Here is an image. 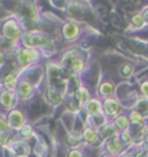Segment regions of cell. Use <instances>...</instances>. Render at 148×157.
Returning <instances> with one entry per match:
<instances>
[{"label":"cell","mask_w":148,"mask_h":157,"mask_svg":"<svg viewBox=\"0 0 148 157\" xmlns=\"http://www.w3.org/2000/svg\"><path fill=\"white\" fill-rule=\"evenodd\" d=\"M24 30H22L21 22L18 18L16 17H10L8 20H5L2 24V35L3 39L8 42H12L14 44L20 43L22 35H24Z\"/></svg>","instance_id":"6da1fadb"},{"label":"cell","mask_w":148,"mask_h":157,"mask_svg":"<svg viewBox=\"0 0 148 157\" xmlns=\"http://www.w3.org/2000/svg\"><path fill=\"white\" fill-rule=\"evenodd\" d=\"M42 52L39 49H26V48H22L18 47L16 49V60H17V64L18 66H21L22 69H26L29 66L35 63V61L41 57Z\"/></svg>","instance_id":"7a4b0ae2"},{"label":"cell","mask_w":148,"mask_h":157,"mask_svg":"<svg viewBox=\"0 0 148 157\" xmlns=\"http://www.w3.org/2000/svg\"><path fill=\"white\" fill-rule=\"evenodd\" d=\"M103 110H104V116L109 120H115L118 116L122 114L123 108L119 100L116 98H108L103 100Z\"/></svg>","instance_id":"3957f363"},{"label":"cell","mask_w":148,"mask_h":157,"mask_svg":"<svg viewBox=\"0 0 148 157\" xmlns=\"http://www.w3.org/2000/svg\"><path fill=\"white\" fill-rule=\"evenodd\" d=\"M125 144L122 143L121 138L119 135L117 136H113L111 139H108L104 142V149L107 152V156H111V157H117L119 156L121 157L125 153Z\"/></svg>","instance_id":"277c9868"},{"label":"cell","mask_w":148,"mask_h":157,"mask_svg":"<svg viewBox=\"0 0 148 157\" xmlns=\"http://www.w3.org/2000/svg\"><path fill=\"white\" fill-rule=\"evenodd\" d=\"M7 120H8V122H9L10 128H12L13 131H17V132H20L21 128L27 123V122H26V116H25V113H24V112H22L21 109H18V108H14V109H12L10 112H8Z\"/></svg>","instance_id":"5b68a950"},{"label":"cell","mask_w":148,"mask_h":157,"mask_svg":"<svg viewBox=\"0 0 148 157\" xmlns=\"http://www.w3.org/2000/svg\"><path fill=\"white\" fill-rule=\"evenodd\" d=\"M61 34L62 38L65 39L66 42H74L77 40L81 35V25L76 21H68L64 24V26L61 27Z\"/></svg>","instance_id":"8992f818"},{"label":"cell","mask_w":148,"mask_h":157,"mask_svg":"<svg viewBox=\"0 0 148 157\" xmlns=\"http://www.w3.org/2000/svg\"><path fill=\"white\" fill-rule=\"evenodd\" d=\"M33 38H34V48L35 49H39L41 52L52 51L53 49L52 39H51L48 35L43 34L42 31H33Z\"/></svg>","instance_id":"52a82bcc"},{"label":"cell","mask_w":148,"mask_h":157,"mask_svg":"<svg viewBox=\"0 0 148 157\" xmlns=\"http://www.w3.org/2000/svg\"><path fill=\"white\" fill-rule=\"evenodd\" d=\"M34 91H35V86H34L30 81L20 79L18 86L16 88V95H17V98H18V100L26 101V100H29L34 95Z\"/></svg>","instance_id":"ba28073f"},{"label":"cell","mask_w":148,"mask_h":157,"mask_svg":"<svg viewBox=\"0 0 148 157\" xmlns=\"http://www.w3.org/2000/svg\"><path fill=\"white\" fill-rule=\"evenodd\" d=\"M17 103H18V98L16 95V91H8V90H3L0 92V106L5 110L10 112L16 108Z\"/></svg>","instance_id":"9c48e42d"},{"label":"cell","mask_w":148,"mask_h":157,"mask_svg":"<svg viewBox=\"0 0 148 157\" xmlns=\"http://www.w3.org/2000/svg\"><path fill=\"white\" fill-rule=\"evenodd\" d=\"M84 112L88 114V117H96V116H103V100H100L98 98H92L83 105Z\"/></svg>","instance_id":"30bf717a"},{"label":"cell","mask_w":148,"mask_h":157,"mask_svg":"<svg viewBox=\"0 0 148 157\" xmlns=\"http://www.w3.org/2000/svg\"><path fill=\"white\" fill-rule=\"evenodd\" d=\"M9 147L14 152V155L18 156V157H26L27 155H30V152H31L30 145L26 143V140H22V139L16 140V142H12Z\"/></svg>","instance_id":"8fae6325"},{"label":"cell","mask_w":148,"mask_h":157,"mask_svg":"<svg viewBox=\"0 0 148 157\" xmlns=\"http://www.w3.org/2000/svg\"><path fill=\"white\" fill-rule=\"evenodd\" d=\"M82 140L84 143H87L90 145L96 144L100 140V135H99V130L91 127V126H86L82 131Z\"/></svg>","instance_id":"7c38bea8"},{"label":"cell","mask_w":148,"mask_h":157,"mask_svg":"<svg viewBox=\"0 0 148 157\" xmlns=\"http://www.w3.org/2000/svg\"><path fill=\"white\" fill-rule=\"evenodd\" d=\"M99 95L101 98L108 99V98H115L116 92V86L111 79H104L99 86Z\"/></svg>","instance_id":"4fadbf2b"},{"label":"cell","mask_w":148,"mask_h":157,"mask_svg":"<svg viewBox=\"0 0 148 157\" xmlns=\"http://www.w3.org/2000/svg\"><path fill=\"white\" fill-rule=\"evenodd\" d=\"M20 78H18V73L16 71H10L7 75L3 78L2 86L4 87V90H8V91H16L17 86H18Z\"/></svg>","instance_id":"5bb4252c"},{"label":"cell","mask_w":148,"mask_h":157,"mask_svg":"<svg viewBox=\"0 0 148 157\" xmlns=\"http://www.w3.org/2000/svg\"><path fill=\"white\" fill-rule=\"evenodd\" d=\"M99 135H100V139L105 142V140L111 139L113 136L119 135V131L116 128V126L113 125V122H108V123H105L103 127L99 128Z\"/></svg>","instance_id":"9a60e30c"},{"label":"cell","mask_w":148,"mask_h":157,"mask_svg":"<svg viewBox=\"0 0 148 157\" xmlns=\"http://www.w3.org/2000/svg\"><path fill=\"white\" fill-rule=\"evenodd\" d=\"M45 99H47L48 103L53 106H57L64 101V96L60 94V91H57V90L53 88V87H49L47 90V92H45Z\"/></svg>","instance_id":"2e32d148"},{"label":"cell","mask_w":148,"mask_h":157,"mask_svg":"<svg viewBox=\"0 0 148 157\" xmlns=\"http://www.w3.org/2000/svg\"><path fill=\"white\" fill-rule=\"evenodd\" d=\"M113 125L116 126V128L119 131V132H123V131H127L130 126H131V123H130V120H129V116L122 113L121 116H118L117 118H115L112 121Z\"/></svg>","instance_id":"e0dca14e"},{"label":"cell","mask_w":148,"mask_h":157,"mask_svg":"<svg viewBox=\"0 0 148 157\" xmlns=\"http://www.w3.org/2000/svg\"><path fill=\"white\" fill-rule=\"evenodd\" d=\"M74 99H76L77 101L82 105V108H83V105L86 104L87 101H90L92 98H91V94H90V91H88L86 87L79 86L76 90V92H74Z\"/></svg>","instance_id":"ac0fdd59"},{"label":"cell","mask_w":148,"mask_h":157,"mask_svg":"<svg viewBox=\"0 0 148 157\" xmlns=\"http://www.w3.org/2000/svg\"><path fill=\"white\" fill-rule=\"evenodd\" d=\"M66 68L69 69L70 71L78 74V73H82L84 69H86V61H84V59L82 57V56H79V57L72 60L70 63L68 64Z\"/></svg>","instance_id":"d6986e66"},{"label":"cell","mask_w":148,"mask_h":157,"mask_svg":"<svg viewBox=\"0 0 148 157\" xmlns=\"http://www.w3.org/2000/svg\"><path fill=\"white\" fill-rule=\"evenodd\" d=\"M134 110H136L138 113H140L142 116L147 118L148 117V98H143L136 100V103L134 105Z\"/></svg>","instance_id":"ffe728a7"},{"label":"cell","mask_w":148,"mask_h":157,"mask_svg":"<svg viewBox=\"0 0 148 157\" xmlns=\"http://www.w3.org/2000/svg\"><path fill=\"white\" fill-rule=\"evenodd\" d=\"M129 120H130V123H131L133 126H142L146 123V118L140 113H138L136 110H131L129 113Z\"/></svg>","instance_id":"44dd1931"},{"label":"cell","mask_w":148,"mask_h":157,"mask_svg":"<svg viewBox=\"0 0 148 157\" xmlns=\"http://www.w3.org/2000/svg\"><path fill=\"white\" fill-rule=\"evenodd\" d=\"M131 25L135 27V29H143L144 25L146 24V21H144V17H143V13L142 12H136L131 16Z\"/></svg>","instance_id":"7402d4cb"},{"label":"cell","mask_w":148,"mask_h":157,"mask_svg":"<svg viewBox=\"0 0 148 157\" xmlns=\"http://www.w3.org/2000/svg\"><path fill=\"white\" fill-rule=\"evenodd\" d=\"M83 142L82 140V134H76L72 132L68 136V144L72 145V148H78V145Z\"/></svg>","instance_id":"603a6c76"},{"label":"cell","mask_w":148,"mask_h":157,"mask_svg":"<svg viewBox=\"0 0 148 157\" xmlns=\"http://www.w3.org/2000/svg\"><path fill=\"white\" fill-rule=\"evenodd\" d=\"M119 138H121L122 143L125 144V147H131V145L135 144V140H134V138L131 135V132H130V130L119 132Z\"/></svg>","instance_id":"cb8c5ba5"},{"label":"cell","mask_w":148,"mask_h":157,"mask_svg":"<svg viewBox=\"0 0 148 157\" xmlns=\"http://www.w3.org/2000/svg\"><path fill=\"white\" fill-rule=\"evenodd\" d=\"M34 127L30 125V123H26V125L21 128V131L18 132L20 135H21V139L22 140H27V139H30L33 135H34Z\"/></svg>","instance_id":"d4e9b609"},{"label":"cell","mask_w":148,"mask_h":157,"mask_svg":"<svg viewBox=\"0 0 148 157\" xmlns=\"http://www.w3.org/2000/svg\"><path fill=\"white\" fill-rule=\"evenodd\" d=\"M118 73H119V75H121L122 78H130L133 75V73H134V66L131 64L126 63V64H123L121 68H119Z\"/></svg>","instance_id":"484cf974"},{"label":"cell","mask_w":148,"mask_h":157,"mask_svg":"<svg viewBox=\"0 0 148 157\" xmlns=\"http://www.w3.org/2000/svg\"><path fill=\"white\" fill-rule=\"evenodd\" d=\"M0 134H12L7 116H0Z\"/></svg>","instance_id":"4316f807"},{"label":"cell","mask_w":148,"mask_h":157,"mask_svg":"<svg viewBox=\"0 0 148 157\" xmlns=\"http://www.w3.org/2000/svg\"><path fill=\"white\" fill-rule=\"evenodd\" d=\"M12 142L13 140H12L10 134H0V145L2 147H9Z\"/></svg>","instance_id":"83f0119b"},{"label":"cell","mask_w":148,"mask_h":157,"mask_svg":"<svg viewBox=\"0 0 148 157\" xmlns=\"http://www.w3.org/2000/svg\"><path fill=\"white\" fill-rule=\"evenodd\" d=\"M68 157H84V153L81 148H72L68 152Z\"/></svg>","instance_id":"f1b7e54d"},{"label":"cell","mask_w":148,"mask_h":157,"mask_svg":"<svg viewBox=\"0 0 148 157\" xmlns=\"http://www.w3.org/2000/svg\"><path fill=\"white\" fill-rule=\"evenodd\" d=\"M140 92L143 95V98H148V79L140 85Z\"/></svg>","instance_id":"f546056e"},{"label":"cell","mask_w":148,"mask_h":157,"mask_svg":"<svg viewBox=\"0 0 148 157\" xmlns=\"http://www.w3.org/2000/svg\"><path fill=\"white\" fill-rule=\"evenodd\" d=\"M142 13H143V17H144L146 24L148 25V7H147V8H144L143 10H142Z\"/></svg>","instance_id":"4dcf8cb0"},{"label":"cell","mask_w":148,"mask_h":157,"mask_svg":"<svg viewBox=\"0 0 148 157\" xmlns=\"http://www.w3.org/2000/svg\"><path fill=\"white\" fill-rule=\"evenodd\" d=\"M5 63V53L0 51V66H3Z\"/></svg>","instance_id":"1f68e13d"},{"label":"cell","mask_w":148,"mask_h":157,"mask_svg":"<svg viewBox=\"0 0 148 157\" xmlns=\"http://www.w3.org/2000/svg\"><path fill=\"white\" fill-rule=\"evenodd\" d=\"M144 144H146V147L148 148V127L146 126V134H144Z\"/></svg>","instance_id":"d6a6232c"},{"label":"cell","mask_w":148,"mask_h":157,"mask_svg":"<svg viewBox=\"0 0 148 157\" xmlns=\"http://www.w3.org/2000/svg\"><path fill=\"white\" fill-rule=\"evenodd\" d=\"M121 157H134V156H133L131 153H123Z\"/></svg>","instance_id":"836d02e7"},{"label":"cell","mask_w":148,"mask_h":157,"mask_svg":"<svg viewBox=\"0 0 148 157\" xmlns=\"http://www.w3.org/2000/svg\"><path fill=\"white\" fill-rule=\"evenodd\" d=\"M105 157H111V156H105Z\"/></svg>","instance_id":"e575fe53"}]
</instances>
